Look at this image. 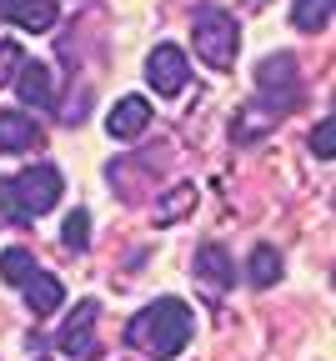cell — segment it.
Segmentation results:
<instances>
[{
	"mask_svg": "<svg viewBox=\"0 0 336 361\" xmlns=\"http://www.w3.org/2000/svg\"><path fill=\"white\" fill-rule=\"evenodd\" d=\"M256 101L281 121L286 111H296L301 101V66L292 51H271L256 61Z\"/></svg>",
	"mask_w": 336,
	"mask_h": 361,
	"instance_id": "277c9868",
	"label": "cell"
},
{
	"mask_svg": "<svg viewBox=\"0 0 336 361\" xmlns=\"http://www.w3.org/2000/svg\"><path fill=\"white\" fill-rule=\"evenodd\" d=\"M61 196H66V180H61V166H51V161H40L20 176H0V216L6 221L30 226L35 216L56 211Z\"/></svg>",
	"mask_w": 336,
	"mask_h": 361,
	"instance_id": "7a4b0ae2",
	"label": "cell"
},
{
	"mask_svg": "<svg viewBox=\"0 0 336 361\" xmlns=\"http://www.w3.org/2000/svg\"><path fill=\"white\" fill-rule=\"evenodd\" d=\"M146 80H151V90L156 96H181L186 90V80H191V61H186V51L181 45H171V40H161L156 51L146 56Z\"/></svg>",
	"mask_w": 336,
	"mask_h": 361,
	"instance_id": "5b68a950",
	"label": "cell"
},
{
	"mask_svg": "<svg viewBox=\"0 0 336 361\" xmlns=\"http://www.w3.org/2000/svg\"><path fill=\"white\" fill-rule=\"evenodd\" d=\"M191 336H196V316L181 296H161L126 322V346L151 361H176L191 346Z\"/></svg>",
	"mask_w": 336,
	"mask_h": 361,
	"instance_id": "6da1fadb",
	"label": "cell"
},
{
	"mask_svg": "<svg viewBox=\"0 0 336 361\" xmlns=\"http://www.w3.org/2000/svg\"><path fill=\"white\" fill-rule=\"evenodd\" d=\"M311 151H316L321 161H331V156H336V121H331V116H321V121H316V130H311Z\"/></svg>",
	"mask_w": 336,
	"mask_h": 361,
	"instance_id": "d6986e66",
	"label": "cell"
},
{
	"mask_svg": "<svg viewBox=\"0 0 336 361\" xmlns=\"http://www.w3.org/2000/svg\"><path fill=\"white\" fill-rule=\"evenodd\" d=\"M271 126H276V116H271L261 101H246L241 111H236V121H231V141H236V146H256Z\"/></svg>",
	"mask_w": 336,
	"mask_h": 361,
	"instance_id": "4fadbf2b",
	"label": "cell"
},
{
	"mask_svg": "<svg viewBox=\"0 0 336 361\" xmlns=\"http://www.w3.org/2000/svg\"><path fill=\"white\" fill-rule=\"evenodd\" d=\"M191 45H196V56L211 71H231L236 66V51H241V25H236V16L226 6L201 0V6L191 11Z\"/></svg>",
	"mask_w": 336,
	"mask_h": 361,
	"instance_id": "3957f363",
	"label": "cell"
},
{
	"mask_svg": "<svg viewBox=\"0 0 336 361\" xmlns=\"http://www.w3.org/2000/svg\"><path fill=\"white\" fill-rule=\"evenodd\" d=\"M35 271V256L25 251V246H6L0 251V281H11V286H20L25 276Z\"/></svg>",
	"mask_w": 336,
	"mask_h": 361,
	"instance_id": "e0dca14e",
	"label": "cell"
},
{
	"mask_svg": "<svg viewBox=\"0 0 336 361\" xmlns=\"http://www.w3.org/2000/svg\"><path fill=\"white\" fill-rule=\"evenodd\" d=\"M281 271H286V266H281V251H276V246H266V241L246 256V281H251L256 291L276 286V281H281Z\"/></svg>",
	"mask_w": 336,
	"mask_h": 361,
	"instance_id": "5bb4252c",
	"label": "cell"
},
{
	"mask_svg": "<svg viewBox=\"0 0 336 361\" xmlns=\"http://www.w3.org/2000/svg\"><path fill=\"white\" fill-rule=\"evenodd\" d=\"M35 361H51V356H35Z\"/></svg>",
	"mask_w": 336,
	"mask_h": 361,
	"instance_id": "44dd1931",
	"label": "cell"
},
{
	"mask_svg": "<svg viewBox=\"0 0 336 361\" xmlns=\"http://www.w3.org/2000/svg\"><path fill=\"white\" fill-rule=\"evenodd\" d=\"M11 85H16V96L30 111H51L56 106V80H51V66H45V61H20Z\"/></svg>",
	"mask_w": 336,
	"mask_h": 361,
	"instance_id": "52a82bcc",
	"label": "cell"
},
{
	"mask_svg": "<svg viewBox=\"0 0 336 361\" xmlns=\"http://www.w3.org/2000/svg\"><path fill=\"white\" fill-rule=\"evenodd\" d=\"M0 20L45 35V30H56V20H61V0H0Z\"/></svg>",
	"mask_w": 336,
	"mask_h": 361,
	"instance_id": "ba28073f",
	"label": "cell"
},
{
	"mask_svg": "<svg viewBox=\"0 0 336 361\" xmlns=\"http://www.w3.org/2000/svg\"><path fill=\"white\" fill-rule=\"evenodd\" d=\"M196 281H201L211 296H221V291L236 281V261H231V251H226L221 241L196 246Z\"/></svg>",
	"mask_w": 336,
	"mask_h": 361,
	"instance_id": "9c48e42d",
	"label": "cell"
},
{
	"mask_svg": "<svg viewBox=\"0 0 336 361\" xmlns=\"http://www.w3.org/2000/svg\"><path fill=\"white\" fill-rule=\"evenodd\" d=\"M331 6H336V0H296V6H292V25L301 35H316V30L331 25Z\"/></svg>",
	"mask_w": 336,
	"mask_h": 361,
	"instance_id": "2e32d148",
	"label": "cell"
},
{
	"mask_svg": "<svg viewBox=\"0 0 336 361\" xmlns=\"http://www.w3.org/2000/svg\"><path fill=\"white\" fill-rule=\"evenodd\" d=\"M20 291H25V306H30V316H56L61 311V301H66V286L51 276V271H30V276L20 281Z\"/></svg>",
	"mask_w": 336,
	"mask_h": 361,
	"instance_id": "7c38bea8",
	"label": "cell"
},
{
	"mask_svg": "<svg viewBox=\"0 0 336 361\" xmlns=\"http://www.w3.org/2000/svg\"><path fill=\"white\" fill-rule=\"evenodd\" d=\"M61 246H66V251H85V246H90V216H85V211H71V216H66Z\"/></svg>",
	"mask_w": 336,
	"mask_h": 361,
	"instance_id": "ac0fdd59",
	"label": "cell"
},
{
	"mask_svg": "<svg viewBox=\"0 0 336 361\" xmlns=\"http://www.w3.org/2000/svg\"><path fill=\"white\" fill-rule=\"evenodd\" d=\"M20 61H25L20 45H16V40H0V85H11V80H16Z\"/></svg>",
	"mask_w": 336,
	"mask_h": 361,
	"instance_id": "ffe728a7",
	"label": "cell"
},
{
	"mask_svg": "<svg viewBox=\"0 0 336 361\" xmlns=\"http://www.w3.org/2000/svg\"><path fill=\"white\" fill-rule=\"evenodd\" d=\"M40 146V126L30 111H0V151L6 156H25Z\"/></svg>",
	"mask_w": 336,
	"mask_h": 361,
	"instance_id": "8fae6325",
	"label": "cell"
},
{
	"mask_svg": "<svg viewBox=\"0 0 336 361\" xmlns=\"http://www.w3.org/2000/svg\"><path fill=\"white\" fill-rule=\"evenodd\" d=\"M151 126V101L146 96H121L106 116V130H111V141H136L140 130Z\"/></svg>",
	"mask_w": 336,
	"mask_h": 361,
	"instance_id": "30bf717a",
	"label": "cell"
},
{
	"mask_svg": "<svg viewBox=\"0 0 336 361\" xmlns=\"http://www.w3.org/2000/svg\"><path fill=\"white\" fill-rule=\"evenodd\" d=\"M95 322H101V301H80L71 316H66V326H61V336H56V346L66 351V356H76V361H95Z\"/></svg>",
	"mask_w": 336,
	"mask_h": 361,
	"instance_id": "8992f818",
	"label": "cell"
},
{
	"mask_svg": "<svg viewBox=\"0 0 336 361\" xmlns=\"http://www.w3.org/2000/svg\"><path fill=\"white\" fill-rule=\"evenodd\" d=\"M186 211H196V186H191V180H176V186L156 201V226H176V221H186Z\"/></svg>",
	"mask_w": 336,
	"mask_h": 361,
	"instance_id": "9a60e30c",
	"label": "cell"
}]
</instances>
